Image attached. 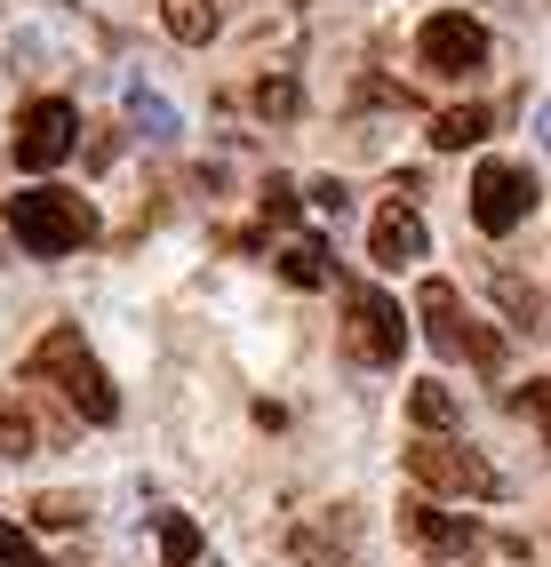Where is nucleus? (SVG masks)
<instances>
[{
    "label": "nucleus",
    "mask_w": 551,
    "mask_h": 567,
    "mask_svg": "<svg viewBox=\"0 0 551 567\" xmlns=\"http://www.w3.org/2000/svg\"><path fill=\"white\" fill-rule=\"evenodd\" d=\"M32 375H41V384H56L64 400H72V415H81V424H113L121 415V392L104 384V368H96V352H89V336L81 328H49L41 344H32Z\"/></svg>",
    "instance_id": "1"
},
{
    "label": "nucleus",
    "mask_w": 551,
    "mask_h": 567,
    "mask_svg": "<svg viewBox=\"0 0 551 567\" xmlns=\"http://www.w3.org/2000/svg\"><path fill=\"white\" fill-rule=\"evenodd\" d=\"M9 233L24 240V256H81L96 240V208L81 193H56V184H32L9 200Z\"/></svg>",
    "instance_id": "2"
},
{
    "label": "nucleus",
    "mask_w": 551,
    "mask_h": 567,
    "mask_svg": "<svg viewBox=\"0 0 551 567\" xmlns=\"http://www.w3.org/2000/svg\"><path fill=\"white\" fill-rule=\"evenodd\" d=\"M416 320H424V336H432V352H439V360L503 368V336H496V328H471L464 296H456L448 280H424V296H416Z\"/></svg>",
    "instance_id": "3"
},
{
    "label": "nucleus",
    "mask_w": 551,
    "mask_h": 567,
    "mask_svg": "<svg viewBox=\"0 0 551 567\" xmlns=\"http://www.w3.org/2000/svg\"><path fill=\"white\" fill-rule=\"evenodd\" d=\"M528 216H536V168L480 161V176H471V224H480L488 240H503V233H520Z\"/></svg>",
    "instance_id": "4"
},
{
    "label": "nucleus",
    "mask_w": 551,
    "mask_h": 567,
    "mask_svg": "<svg viewBox=\"0 0 551 567\" xmlns=\"http://www.w3.org/2000/svg\"><path fill=\"white\" fill-rule=\"evenodd\" d=\"M72 144H81V112H72L64 96H41V104H24L9 161H17L24 176H49L56 161H72Z\"/></svg>",
    "instance_id": "5"
},
{
    "label": "nucleus",
    "mask_w": 551,
    "mask_h": 567,
    "mask_svg": "<svg viewBox=\"0 0 551 567\" xmlns=\"http://www.w3.org/2000/svg\"><path fill=\"white\" fill-rule=\"evenodd\" d=\"M344 336H352V352L376 360V368H392L399 352H408V320H399V305L384 288H367V280L344 288Z\"/></svg>",
    "instance_id": "6"
},
{
    "label": "nucleus",
    "mask_w": 551,
    "mask_h": 567,
    "mask_svg": "<svg viewBox=\"0 0 551 567\" xmlns=\"http://www.w3.org/2000/svg\"><path fill=\"white\" fill-rule=\"evenodd\" d=\"M416 56H424V72H439V81H464V72L488 64V24L464 17V9H439L416 32Z\"/></svg>",
    "instance_id": "7"
},
{
    "label": "nucleus",
    "mask_w": 551,
    "mask_h": 567,
    "mask_svg": "<svg viewBox=\"0 0 551 567\" xmlns=\"http://www.w3.org/2000/svg\"><path fill=\"white\" fill-rule=\"evenodd\" d=\"M408 472L432 487V496H496V464L480 456V447H456V440L408 447Z\"/></svg>",
    "instance_id": "8"
},
{
    "label": "nucleus",
    "mask_w": 551,
    "mask_h": 567,
    "mask_svg": "<svg viewBox=\"0 0 551 567\" xmlns=\"http://www.w3.org/2000/svg\"><path fill=\"white\" fill-rule=\"evenodd\" d=\"M367 256H376L384 272H408V264H424V256H432V233H424V216H416L408 200L376 208V224H367Z\"/></svg>",
    "instance_id": "9"
},
{
    "label": "nucleus",
    "mask_w": 551,
    "mask_h": 567,
    "mask_svg": "<svg viewBox=\"0 0 551 567\" xmlns=\"http://www.w3.org/2000/svg\"><path fill=\"white\" fill-rule=\"evenodd\" d=\"M408 536L424 544V551H456V559H471V551H488V536H480V527H471V519H456V512H408Z\"/></svg>",
    "instance_id": "10"
},
{
    "label": "nucleus",
    "mask_w": 551,
    "mask_h": 567,
    "mask_svg": "<svg viewBox=\"0 0 551 567\" xmlns=\"http://www.w3.org/2000/svg\"><path fill=\"white\" fill-rule=\"evenodd\" d=\"M128 128L144 136V144H176L184 136V112L160 96V89H144V81H128Z\"/></svg>",
    "instance_id": "11"
},
{
    "label": "nucleus",
    "mask_w": 551,
    "mask_h": 567,
    "mask_svg": "<svg viewBox=\"0 0 551 567\" xmlns=\"http://www.w3.org/2000/svg\"><path fill=\"white\" fill-rule=\"evenodd\" d=\"M488 128H496V112H488V104H456V112H439L424 136H432V153H471V144H480Z\"/></svg>",
    "instance_id": "12"
},
{
    "label": "nucleus",
    "mask_w": 551,
    "mask_h": 567,
    "mask_svg": "<svg viewBox=\"0 0 551 567\" xmlns=\"http://www.w3.org/2000/svg\"><path fill=\"white\" fill-rule=\"evenodd\" d=\"M160 24L184 49H208L216 32H225V9H216V0H160Z\"/></svg>",
    "instance_id": "13"
},
{
    "label": "nucleus",
    "mask_w": 551,
    "mask_h": 567,
    "mask_svg": "<svg viewBox=\"0 0 551 567\" xmlns=\"http://www.w3.org/2000/svg\"><path fill=\"white\" fill-rule=\"evenodd\" d=\"M280 280H288V288H328V280H336L328 240H288V248H280Z\"/></svg>",
    "instance_id": "14"
},
{
    "label": "nucleus",
    "mask_w": 551,
    "mask_h": 567,
    "mask_svg": "<svg viewBox=\"0 0 551 567\" xmlns=\"http://www.w3.org/2000/svg\"><path fill=\"white\" fill-rule=\"evenodd\" d=\"M32 447H41V424H32V408L17 400V392H0V456H32Z\"/></svg>",
    "instance_id": "15"
},
{
    "label": "nucleus",
    "mask_w": 551,
    "mask_h": 567,
    "mask_svg": "<svg viewBox=\"0 0 551 567\" xmlns=\"http://www.w3.org/2000/svg\"><path fill=\"white\" fill-rule=\"evenodd\" d=\"M344 527H352V512H328V527H297V559L336 567L344 559Z\"/></svg>",
    "instance_id": "16"
},
{
    "label": "nucleus",
    "mask_w": 551,
    "mask_h": 567,
    "mask_svg": "<svg viewBox=\"0 0 551 567\" xmlns=\"http://www.w3.org/2000/svg\"><path fill=\"white\" fill-rule=\"evenodd\" d=\"M408 415H416L424 432H448V424H456V392H448V384H416V392H408Z\"/></svg>",
    "instance_id": "17"
},
{
    "label": "nucleus",
    "mask_w": 551,
    "mask_h": 567,
    "mask_svg": "<svg viewBox=\"0 0 551 567\" xmlns=\"http://www.w3.org/2000/svg\"><path fill=\"white\" fill-rule=\"evenodd\" d=\"M297 104H304V89L288 81V72H272V81H256V112H264V121H297Z\"/></svg>",
    "instance_id": "18"
},
{
    "label": "nucleus",
    "mask_w": 551,
    "mask_h": 567,
    "mask_svg": "<svg viewBox=\"0 0 551 567\" xmlns=\"http://www.w3.org/2000/svg\"><path fill=\"white\" fill-rule=\"evenodd\" d=\"M160 559H168V567H193V559H200V527H193V519H168V527H160Z\"/></svg>",
    "instance_id": "19"
},
{
    "label": "nucleus",
    "mask_w": 551,
    "mask_h": 567,
    "mask_svg": "<svg viewBox=\"0 0 551 567\" xmlns=\"http://www.w3.org/2000/svg\"><path fill=\"white\" fill-rule=\"evenodd\" d=\"M0 567H49V559H41V544H32L17 519H0Z\"/></svg>",
    "instance_id": "20"
},
{
    "label": "nucleus",
    "mask_w": 551,
    "mask_h": 567,
    "mask_svg": "<svg viewBox=\"0 0 551 567\" xmlns=\"http://www.w3.org/2000/svg\"><path fill=\"white\" fill-rule=\"evenodd\" d=\"M503 312H511V328H520V336H543V320H536V288H528V280H503Z\"/></svg>",
    "instance_id": "21"
},
{
    "label": "nucleus",
    "mask_w": 551,
    "mask_h": 567,
    "mask_svg": "<svg viewBox=\"0 0 551 567\" xmlns=\"http://www.w3.org/2000/svg\"><path fill=\"white\" fill-rule=\"evenodd\" d=\"M32 519H41V527H81L89 504H81V496H41V504H32Z\"/></svg>",
    "instance_id": "22"
},
{
    "label": "nucleus",
    "mask_w": 551,
    "mask_h": 567,
    "mask_svg": "<svg viewBox=\"0 0 551 567\" xmlns=\"http://www.w3.org/2000/svg\"><path fill=\"white\" fill-rule=\"evenodd\" d=\"M264 216L272 224H297L304 208H297V184H264Z\"/></svg>",
    "instance_id": "23"
},
{
    "label": "nucleus",
    "mask_w": 551,
    "mask_h": 567,
    "mask_svg": "<svg viewBox=\"0 0 551 567\" xmlns=\"http://www.w3.org/2000/svg\"><path fill=\"white\" fill-rule=\"evenodd\" d=\"M312 200H320L328 216H344V184H336V176H312Z\"/></svg>",
    "instance_id": "24"
},
{
    "label": "nucleus",
    "mask_w": 551,
    "mask_h": 567,
    "mask_svg": "<svg viewBox=\"0 0 551 567\" xmlns=\"http://www.w3.org/2000/svg\"><path fill=\"white\" fill-rule=\"evenodd\" d=\"M520 408H528V415H543V440H551V384H528V392H520Z\"/></svg>",
    "instance_id": "25"
},
{
    "label": "nucleus",
    "mask_w": 551,
    "mask_h": 567,
    "mask_svg": "<svg viewBox=\"0 0 551 567\" xmlns=\"http://www.w3.org/2000/svg\"><path fill=\"white\" fill-rule=\"evenodd\" d=\"M536 144H543V161H551V96L536 104Z\"/></svg>",
    "instance_id": "26"
}]
</instances>
